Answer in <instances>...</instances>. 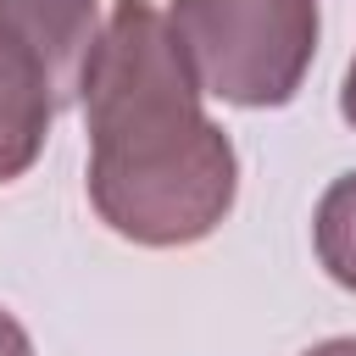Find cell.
Returning <instances> with one entry per match:
<instances>
[{
    "mask_svg": "<svg viewBox=\"0 0 356 356\" xmlns=\"http://www.w3.org/2000/svg\"><path fill=\"white\" fill-rule=\"evenodd\" d=\"M89 206L134 245L178 250L217 234L239 195L234 139L206 117L200 83L150 0H117L83 78Z\"/></svg>",
    "mask_w": 356,
    "mask_h": 356,
    "instance_id": "obj_1",
    "label": "cell"
},
{
    "mask_svg": "<svg viewBox=\"0 0 356 356\" xmlns=\"http://www.w3.org/2000/svg\"><path fill=\"white\" fill-rule=\"evenodd\" d=\"M167 28L200 95L245 111L289 106L317 56V0H172Z\"/></svg>",
    "mask_w": 356,
    "mask_h": 356,
    "instance_id": "obj_2",
    "label": "cell"
},
{
    "mask_svg": "<svg viewBox=\"0 0 356 356\" xmlns=\"http://www.w3.org/2000/svg\"><path fill=\"white\" fill-rule=\"evenodd\" d=\"M100 0H0V184L22 178L56 111L83 100Z\"/></svg>",
    "mask_w": 356,
    "mask_h": 356,
    "instance_id": "obj_3",
    "label": "cell"
},
{
    "mask_svg": "<svg viewBox=\"0 0 356 356\" xmlns=\"http://www.w3.org/2000/svg\"><path fill=\"white\" fill-rule=\"evenodd\" d=\"M312 245H317L323 273L356 295V172H345L323 189L317 217H312Z\"/></svg>",
    "mask_w": 356,
    "mask_h": 356,
    "instance_id": "obj_4",
    "label": "cell"
},
{
    "mask_svg": "<svg viewBox=\"0 0 356 356\" xmlns=\"http://www.w3.org/2000/svg\"><path fill=\"white\" fill-rule=\"evenodd\" d=\"M0 356H33V339H28V328L0 306Z\"/></svg>",
    "mask_w": 356,
    "mask_h": 356,
    "instance_id": "obj_5",
    "label": "cell"
},
{
    "mask_svg": "<svg viewBox=\"0 0 356 356\" xmlns=\"http://www.w3.org/2000/svg\"><path fill=\"white\" fill-rule=\"evenodd\" d=\"M339 117L356 128V61H350V72H345V89H339Z\"/></svg>",
    "mask_w": 356,
    "mask_h": 356,
    "instance_id": "obj_6",
    "label": "cell"
},
{
    "mask_svg": "<svg viewBox=\"0 0 356 356\" xmlns=\"http://www.w3.org/2000/svg\"><path fill=\"white\" fill-rule=\"evenodd\" d=\"M306 356H356V334H345V339H323V345H312Z\"/></svg>",
    "mask_w": 356,
    "mask_h": 356,
    "instance_id": "obj_7",
    "label": "cell"
}]
</instances>
